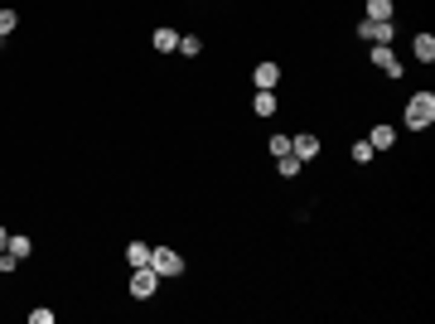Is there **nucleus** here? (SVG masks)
<instances>
[{
	"instance_id": "1",
	"label": "nucleus",
	"mask_w": 435,
	"mask_h": 324,
	"mask_svg": "<svg viewBox=\"0 0 435 324\" xmlns=\"http://www.w3.org/2000/svg\"><path fill=\"white\" fill-rule=\"evenodd\" d=\"M431 121H435V92H416L407 102V126L411 131H426Z\"/></svg>"
},
{
	"instance_id": "2",
	"label": "nucleus",
	"mask_w": 435,
	"mask_h": 324,
	"mask_svg": "<svg viewBox=\"0 0 435 324\" xmlns=\"http://www.w3.org/2000/svg\"><path fill=\"white\" fill-rule=\"evenodd\" d=\"M150 267L160 271V281H174V276H184V257L174 247H150Z\"/></svg>"
},
{
	"instance_id": "3",
	"label": "nucleus",
	"mask_w": 435,
	"mask_h": 324,
	"mask_svg": "<svg viewBox=\"0 0 435 324\" xmlns=\"http://www.w3.org/2000/svg\"><path fill=\"white\" fill-rule=\"evenodd\" d=\"M155 291H160V271H155V267H131V296L150 300Z\"/></svg>"
},
{
	"instance_id": "4",
	"label": "nucleus",
	"mask_w": 435,
	"mask_h": 324,
	"mask_svg": "<svg viewBox=\"0 0 435 324\" xmlns=\"http://www.w3.org/2000/svg\"><path fill=\"white\" fill-rule=\"evenodd\" d=\"M358 39H373V44H392L397 25L392 20H358Z\"/></svg>"
},
{
	"instance_id": "5",
	"label": "nucleus",
	"mask_w": 435,
	"mask_h": 324,
	"mask_svg": "<svg viewBox=\"0 0 435 324\" xmlns=\"http://www.w3.org/2000/svg\"><path fill=\"white\" fill-rule=\"evenodd\" d=\"M290 155H295L300 164H310V160H315V155H320V135H310V131L290 135Z\"/></svg>"
},
{
	"instance_id": "6",
	"label": "nucleus",
	"mask_w": 435,
	"mask_h": 324,
	"mask_svg": "<svg viewBox=\"0 0 435 324\" xmlns=\"http://www.w3.org/2000/svg\"><path fill=\"white\" fill-rule=\"evenodd\" d=\"M373 68H382L387 78H402V58L392 54V44H373Z\"/></svg>"
},
{
	"instance_id": "7",
	"label": "nucleus",
	"mask_w": 435,
	"mask_h": 324,
	"mask_svg": "<svg viewBox=\"0 0 435 324\" xmlns=\"http://www.w3.org/2000/svg\"><path fill=\"white\" fill-rule=\"evenodd\" d=\"M252 82H256V92H276V82H281V68H276L271 58H266V63H256V68H252Z\"/></svg>"
},
{
	"instance_id": "8",
	"label": "nucleus",
	"mask_w": 435,
	"mask_h": 324,
	"mask_svg": "<svg viewBox=\"0 0 435 324\" xmlns=\"http://www.w3.org/2000/svg\"><path fill=\"white\" fill-rule=\"evenodd\" d=\"M368 145H373L378 155H387V150L397 145V126H387V121H382V126H373V131H368Z\"/></svg>"
},
{
	"instance_id": "9",
	"label": "nucleus",
	"mask_w": 435,
	"mask_h": 324,
	"mask_svg": "<svg viewBox=\"0 0 435 324\" xmlns=\"http://www.w3.org/2000/svg\"><path fill=\"white\" fill-rule=\"evenodd\" d=\"M150 44H155V54H174V49H179V34H174L169 25H160L155 34H150Z\"/></svg>"
},
{
	"instance_id": "10",
	"label": "nucleus",
	"mask_w": 435,
	"mask_h": 324,
	"mask_svg": "<svg viewBox=\"0 0 435 324\" xmlns=\"http://www.w3.org/2000/svg\"><path fill=\"white\" fill-rule=\"evenodd\" d=\"M411 54L421 58V63H431L435 58V34H416V39H411Z\"/></svg>"
},
{
	"instance_id": "11",
	"label": "nucleus",
	"mask_w": 435,
	"mask_h": 324,
	"mask_svg": "<svg viewBox=\"0 0 435 324\" xmlns=\"http://www.w3.org/2000/svg\"><path fill=\"white\" fill-rule=\"evenodd\" d=\"M392 15H397L392 0H368V15H363V20H392Z\"/></svg>"
},
{
	"instance_id": "12",
	"label": "nucleus",
	"mask_w": 435,
	"mask_h": 324,
	"mask_svg": "<svg viewBox=\"0 0 435 324\" xmlns=\"http://www.w3.org/2000/svg\"><path fill=\"white\" fill-rule=\"evenodd\" d=\"M174 54L198 58V54H203V39H198V34H179V49H174Z\"/></svg>"
},
{
	"instance_id": "13",
	"label": "nucleus",
	"mask_w": 435,
	"mask_h": 324,
	"mask_svg": "<svg viewBox=\"0 0 435 324\" xmlns=\"http://www.w3.org/2000/svg\"><path fill=\"white\" fill-rule=\"evenodd\" d=\"M252 111H256V116H276V92H256V97H252Z\"/></svg>"
},
{
	"instance_id": "14",
	"label": "nucleus",
	"mask_w": 435,
	"mask_h": 324,
	"mask_svg": "<svg viewBox=\"0 0 435 324\" xmlns=\"http://www.w3.org/2000/svg\"><path fill=\"white\" fill-rule=\"evenodd\" d=\"M5 252H10V257H20V262H25L29 252H34V242H29V238H20V233H10V242H5Z\"/></svg>"
},
{
	"instance_id": "15",
	"label": "nucleus",
	"mask_w": 435,
	"mask_h": 324,
	"mask_svg": "<svg viewBox=\"0 0 435 324\" xmlns=\"http://www.w3.org/2000/svg\"><path fill=\"white\" fill-rule=\"evenodd\" d=\"M276 174H281V179H295L300 160H295V155H276Z\"/></svg>"
},
{
	"instance_id": "16",
	"label": "nucleus",
	"mask_w": 435,
	"mask_h": 324,
	"mask_svg": "<svg viewBox=\"0 0 435 324\" xmlns=\"http://www.w3.org/2000/svg\"><path fill=\"white\" fill-rule=\"evenodd\" d=\"M126 262H131V267H150V247L131 242V247H126Z\"/></svg>"
},
{
	"instance_id": "17",
	"label": "nucleus",
	"mask_w": 435,
	"mask_h": 324,
	"mask_svg": "<svg viewBox=\"0 0 435 324\" xmlns=\"http://www.w3.org/2000/svg\"><path fill=\"white\" fill-rule=\"evenodd\" d=\"M349 155H354L358 164H373V160H378V150H373L368 140H354V150H349Z\"/></svg>"
},
{
	"instance_id": "18",
	"label": "nucleus",
	"mask_w": 435,
	"mask_h": 324,
	"mask_svg": "<svg viewBox=\"0 0 435 324\" xmlns=\"http://www.w3.org/2000/svg\"><path fill=\"white\" fill-rule=\"evenodd\" d=\"M15 25H20V15H15L10 5H0V39H5V34H15Z\"/></svg>"
},
{
	"instance_id": "19",
	"label": "nucleus",
	"mask_w": 435,
	"mask_h": 324,
	"mask_svg": "<svg viewBox=\"0 0 435 324\" xmlns=\"http://www.w3.org/2000/svg\"><path fill=\"white\" fill-rule=\"evenodd\" d=\"M271 155H290V135H271Z\"/></svg>"
},
{
	"instance_id": "20",
	"label": "nucleus",
	"mask_w": 435,
	"mask_h": 324,
	"mask_svg": "<svg viewBox=\"0 0 435 324\" xmlns=\"http://www.w3.org/2000/svg\"><path fill=\"white\" fill-rule=\"evenodd\" d=\"M29 324H54V310H44V305H39V310H29Z\"/></svg>"
},
{
	"instance_id": "21",
	"label": "nucleus",
	"mask_w": 435,
	"mask_h": 324,
	"mask_svg": "<svg viewBox=\"0 0 435 324\" xmlns=\"http://www.w3.org/2000/svg\"><path fill=\"white\" fill-rule=\"evenodd\" d=\"M5 242H10V228H0V252H5Z\"/></svg>"
}]
</instances>
